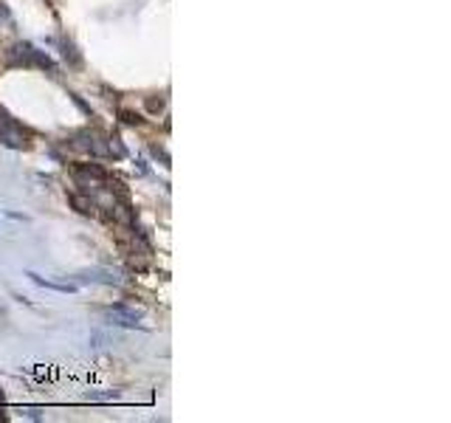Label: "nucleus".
Returning <instances> with one entry per match:
<instances>
[{
  "label": "nucleus",
  "mask_w": 451,
  "mask_h": 423,
  "mask_svg": "<svg viewBox=\"0 0 451 423\" xmlns=\"http://www.w3.org/2000/svg\"><path fill=\"white\" fill-rule=\"evenodd\" d=\"M70 172L76 175L79 180H94V186H104V184H110L108 172H104L99 164H74Z\"/></svg>",
  "instance_id": "obj_1"
},
{
  "label": "nucleus",
  "mask_w": 451,
  "mask_h": 423,
  "mask_svg": "<svg viewBox=\"0 0 451 423\" xmlns=\"http://www.w3.org/2000/svg\"><path fill=\"white\" fill-rule=\"evenodd\" d=\"M28 280L32 282H37L40 288H48V290H60V294H74V290H76V285H62V282H51V280H46V276H40V274H34V271H28Z\"/></svg>",
  "instance_id": "obj_2"
},
{
  "label": "nucleus",
  "mask_w": 451,
  "mask_h": 423,
  "mask_svg": "<svg viewBox=\"0 0 451 423\" xmlns=\"http://www.w3.org/2000/svg\"><path fill=\"white\" fill-rule=\"evenodd\" d=\"M68 204L74 206L79 214H96V204L90 200V198H82V195H76V192H70V195H68Z\"/></svg>",
  "instance_id": "obj_3"
},
{
  "label": "nucleus",
  "mask_w": 451,
  "mask_h": 423,
  "mask_svg": "<svg viewBox=\"0 0 451 423\" xmlns=\"http://www.w3.org/2000/svg\"><path fill=\"white\" fill-rule=\"evenodd\" d=\"M108 314H116V316H124V319H141V310H136V308L124 305V302H113V305L108 308Z\"/></svg>",
  "instance_id": "obj_4"
},
{
  "label": "nucleus",
  "mask_w": 451,
  "mask_h": 423,
  "mask_svg": "<svg viewBox=\"0 0 451 423\" xmlns=\"http://www.w3.org/2000/svg\"><path fill=\"white\" fill-rule=\"evenodd\" d=\"M108 150H110V152H116L118 158H122V156H127V150H124V144H122V138H118V136H110Z\"/></svg>",
  "instance_id": "obj_5"
},
{
  "label": "nucleus",
  "mask_w": 451,
  "mask_h": 423,
  "mask_svg": "<svg viewBox=\"0 0 451 423\" xmlns=\"http://www.w3.org/2000/svg\"><path fill=\"white\" fill-rule=\"evenodd\" d=\"M122 122L124 124H144V118L138 113H132V110H122Z\"/></svg>",
  "instance_id": "obj_6"
},
{
  "label": "nucleus",
  "mask_w": 451,
  "mask_h": 423,
  "mask_svg": "<svg viewBox=\"0 0 451 423\" xmlns=\"http://www.w3.org/2000/svg\"><path fill=\"white\" fill-rule=\"evenodd\" d=\"M147 110H150V113H158V110H164V99L150 96V99H147Z\"/></svg>",
  "instance_id": "obj_7"
},
{
  "label": "nucleus",
  "mask_w": 451,
  "mask_h": 423,
  "mask_svg": "<svg viewBox=\"0 0 451 423\" xmlns=\"http://www.w3.org/2000/svg\"><path fill=\"white\" fill-rule=\"evenodd\" d=\"M65 60H70V65H79L82 60L76 56V51H74V46H65Z\"/></svg>",
  "instance_id": "obj_8"
},
{
  "label": "nucleus",
  "mask_w": 451,
  "mask_h": 423,
  "mask_svg": "<svg viewBox=\"0 0 451 423\" xmlns=\"http://www.w3.org/2000/svg\"><path fill=\"white\" fill-rule=\"evenodd\" d=\"M70 99H74V104H76V108L82 110V113H88V116H90V108H88V104L82 102V99H79V96H74V94H70Z\"/></svg>",
  "instance_id": "obj_9"
},
{
  "label": "nucleus",
  "mask_w": 451,
  "mask_h": 423,
  "mask_svg": "<svg viewBox=\"0 0 451 423\" xmlns=\"http://www.w3.org/2000/svg\"><path fill=\"white\" fill-rule=\"evenodd\" d=\"M0 404H3V392H0Z\"/></svg>",
  "instance_id": "obj_10"
}]
</instances>
